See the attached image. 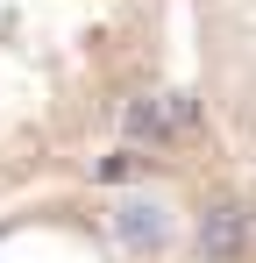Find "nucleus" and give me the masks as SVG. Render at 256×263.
<instances>
[{
	"instance_id": "nucleus-1",
	"label": "nucleus",
	"mask_w": 256,
	"mask_h": 263,
	"mask_svg": "<svg viewBox=\"0 0 256 263\" xmlns=\"http://www.w3.org/2000/svg\"><path fill=\"white\" fill-rule=\"evenodd\" d=\"M207 242H213V256L242 249V214H235V206H213V220H207Z\"/></svg>"
}]
</instances>
